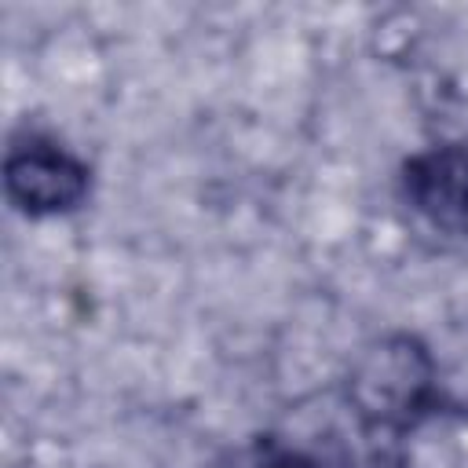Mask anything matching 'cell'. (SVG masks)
Returning <instances> with one entry per match:
<instances>
[{"mask_svg": "<svg viewBox=\"0 0 468 468\" xmlns=\"http://www.w3.org/2000/svg\"><path fill=\"white\" fill-rule=\"evenodd\" d=\"M4 190L22 216H66L88 201L91 172L77 154H69L55 139L26 132L7 146Z\"/></svg>", "mask_w": 468, "mask_h": 468, "instance_id": "cell-1", "label": "cell"}, {"mask_svg": "<svg viewBox=\"0 0 468 468\" xmlns=\"http://www.w3.org/2000/svg\"><path fill=\"white\" fill-rule=\"evenodd\" d=\"M431 395V358L410 336L377 344L351 377V399L377 424H410Z\"/></svg>", "mask_w": 468, "mask_h": 468, "instance_id": "cell-2", "label": "cell"}, {"mask_svg": "<svg viewBox=\"0 0 468 468\" xmlns=\"http://www.w3.org/2000/svg\"><path fill=\"white\" fill-rule=\"evenodd\" d=\"M402 190L410 205L446 234L468 238V150L431 146L402 165Z\"/></svg>", "mask_w": 468, "mask_h": 468, "instance_id": "cell-3", "label": "cell"}]
</instances>
